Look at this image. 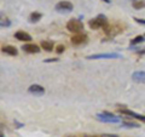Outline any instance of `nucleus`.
I'll list each match as a JSON object with an SVG mask.
<instances>
[{"label":"nucleus","mask_w":145,"mask_h":137,"mask_svg":"<svg viewBox=\"0 0 145 137\" xmlns=\"http://www.w3.org/2000/svg\"><path fill=\"white\" fill-rule=\"evenodd\" d=\"M1 51L4 53H6V55H10V56H17V49L15 46H11V45H7V46H4Z\"/></svg>","instance_id":"obj_12"},{"label":"nucleus","mask_w":145,"mask_h":137,"mask_svg":"<svg viewBox=\"0 0 145 137\" xmlns=\"http://www.w3.org/2000/svg\"><path fill=\"white\" fill-rule=\"evenodd\" d=\"M41 17H42V15L40 12H33V13H30V16H29V22L36 23V22H39L41 20Z\"/></svg>","instance_id":"obj_13"},{"label":"nucleus","mask_w":145,"mask_h":137,"mask_svg":"<svg viewBox=\"0 0 145 137\" xmlns=\"http://www.w3.org/2000/svg\"><path fill=\"white\" fill-rule=\"evenodd\" d=\"M132 79H133V81H135V83L144 84L145 83V72H143V70L134 72L132 74Z\"/></svg>","instance_id":"obj_10"},{"label":"nucleus","mask_w":145,"mask_h":137,"mask_svg":"<svg viewBox=\"0 0 145 137\" xmlns=\"http://www.w3.org/2000/svg\"><path fill=\"white\" fill-rule=\"evenodd\" d=\"M15 38L17 40H20V41H30L31 40V36L28 34V33H25V32H17V33L15 34Z\"/></svg>","instance_id":"obj_11"},{"label":"nucleus","mask_w":145,"mask_h":137,"mask_svg":"<svg viewBox=\"0 0 145 137\" xmlns=\"http://www.w3.org/2000/svg\"><path fill=\"white\" fill-rule=\"evenodd\" d=\"M11 24V22L8 21V20H6V21H1V23H0V26L1 27H8Z\"/></svg>","instance_id":"obj_19"},{"label":"nucleus","mask_w":145,"mask_h":137,"mask_svg":"<svg viewBox=\"0 0 145 137\" xmlns=\"http://www.w3.org/2000/svg\"><path fill=\"white\" fill-rule=\"evenodd\" d=\"M85 137H104L103 135H92V136H89V135H86Z\"/></svg>","instance_id":"obj_22"},{"label":"nucleus","mask_w":145,"mask_h":137,"mask_svg":"<svg viewBox=\"0 0 145 137\" xmlns=\"http://www.w3.org/2000/svg\"><path fill=\"white\" fill-rule=\"evenodd\" d=\"M144 36L143 35H138V36H135V38L131 41V45H137V44H140V43H143L144 41Z\"/></svg>","instance_id":"obj_16"},{"label":"nucleus","mask_w":145,"mask_h":137,"mask_svg":"<svg viewBox=\"0 0 145 137\" xmlns=\"http://www.w3.org/2000/svg\"><path fill=\"white\" fill-rule=\"evenodd\" d=\"M58 58H51V60H45V62H57Z\"/></svg>","instance_id":"obj_21"},{"label":"nucleus","mask_w":145,"mask_h":137,"mask_svg":"<svg viewBox=\"0 0 145 137\" xmlns=\"http://www.w3.org/2000/svg\"><path fill=\"white\" fill-rule=\"evenodd\" d=\"M123 125L125 127H140L139 124H137V123H133V121H123Z\"/></svg>","instance_id":"obj_17"},{"label":"nucleus","mask_w":145,"mask_h":137,"mask_svg":"<svg viewBox=\"0 0 145 137\" xmlns=\"http://www.w3.org/2000/svg\"><path fill=\"white\" fill-rule=\"evenodd\" d=\"M96 118L98 120H101L103 123H112V124H117L121 121L120 117H115L114 114L109 113V112H103V113H98Z\"/></svg>","instance_id":"obj_2"},{"label":"nucleus","mask_w":145,"mask_h":137,"mask_svg":"<svg viewBox=\"0 0 145 137\" xmlns=\"http://www.w3.org/2000/svg\"><path fill=\"white\" fill-rule=\"evenodd\" d=\"M134 20H135L137 23H140V24H144L145 26V20H142V18H134Z\"/></svg>","instance_id":"obj_20"},{"label":"nucleus","mask_w":145,"mask_h":137,"mask_svg":"<svg viewBox=\"0 0 145 137\" xmlns=\"http://www.w3.org/2000/svg\"><path fill=\"white\" fill-rule=\"evenodd\" d=\"M22 50L24 52H28V53H38L40 52V47L35 44H25L22 46Z\"/></svg>","instance_id":"obj_9"},{"label":"nucleus","mask_w":145,"mask_h":137,"mask_svg":"<svg viewBox=\"0 0 145 137\" xmlns=\"http://www.w3.org/2000/svg\"><path fill=\"white\" fill-rule=\"evenodd\" d=\"M41 47L44 50H46V51H52L53 50V43L51 40H44L41 41Z\"/></svg>","instance_id":"obj_14"},{"label":"nucleus","mask_w":145,"mask_h":137,"mask_svg":"<svg viewBox=\"0 0 145 137\" xmlns=\"http://www.w3.org/2000/svg\"><path fill=\"white\" fill-rule=\"evenodd\" d=\"M120 113L121 114H126V115H129V117H133L135 119H138L140 121L145 123V115H142V114H138L133 111H128V109H120Z\"/></svg>","instance_id":"obj_8"},{"label":"nucleus","mask_w":145,"mask_h":137,"mask_svg":"<svg viewBox=\"0 0 145 137\" xmlns=\"http://www.w3.org/2000/svg\"><path fill=\"white\" fill-rule=\"evenodd\" d=\"M120 53H96L87 56V60H109V58H120Z\"/></svg>","instance_id":"obj_4"},{"label":"nucleus","mask_w":145,"mask_h":137,"mask_svg":"<svg viewBox=\"0 0 145 137\" xmlns=\"http://www.w3.org/2000/svg\"><path fill=\"white\" fill-rule=\"evenodd\" d=\"M103 1H105V3H108V4H109V3H110V0H103Z\"/></svg>","instance_id":"obj_23"},{"label":"nucleus","mask_w":145,"mask_h":137,"mask_svg":"<svg viewBox=\"0 0 145 137\" xmlns=\"http://www.w3.org/2000/svg\"><path fill=\"white\" fill-rule=\"evenodd\" d=\"M64 50H65V47L63 46V45H58L57 49H56V51H57V53H62Z\"/></svg>","instance_id":"obj_18"},{"label":"nucleus","mask_w":145,"mask_h":137,"mask_svg":"<svg viewBox=\"0 0 145 137\" xmlns=\"http://www.w3.org/2000/svg\"><path fill=\"white\" fill-rule=\"evenodd\" d=\"M69 137H76V136H69Z\"/></svg>","instance_id":"obj_24"},{"label":"nucleus","mask_w":145,"mask_h":137,"mask_svg":"<svg viewBox=\"0 0 145 137\" xmlns=\"http://www.w3.org/2000/svg\"><path fill=\"white\" fill-rule=\"evenodd\" d=\"M54 9L57 12H70L72 11V4L69 1H59Z\"/></svg>","instance_id":"obj_5"},{"label":"nucleus","mask_w":145,"mask_h":137,"mask_svg":"<svg viewBox=\"0 0 145 137\" xmlns=\"http://www.w3.org/2000/svg\"><path fill=\"white\" fill-rule=\"evenodd\" d=\"M132 6H133V9H135V10H140V9L145 7V1L144 0H134Z\"/></svg>","instance_id":"obj_15"},{"label":"nucleus","mask_w":145,"mask_h":137,"mask_svg":"<svg viewBox=\"0 0 145 137\" xmlns=\"http://www.w3.org/2000/svg\"><path fill=\"white\" fill-rule=\"evenodd\" d=\"M67 29L71 33H81L84 30V23L79 20H70L67 23Z\"/></svg>","instance_id":"obj_3"},{"label":"nucleus","mask_w":145,"mask_h":137,"mask_svg":"<svg viewBox=\"0 0 145 137\" xmlns=\"http://www.w3.org/2000/svg\"><path fill=\"white\" fill-rule=\"evenodd\" d=\"M85 43H87V35L82 33H78L71 38V44L75 45V46H79V45H82Z\"/></svg>","instance_id":"obj_6"},{"label":"nucleus","mask_w":145,"mask_h":137,"mask_svg":"<svg viewBox=\"0 0 145 137\" xmlns=\"http://www.w3.org/2000/svg\"><path fill=\"white\" fill-rule=\"evenodd\" d=\"M28 92H29V94H31V95H34V96H41V95H44V94H45V89L42 88L41 85L34 84V85L29 86Z\"/></svg>","instance_id":"obj_7"},{"label":"nucleus","mask_w":145,"mask_h":137,"mask_svg":"<svg viewBox=\"0 0 145 137\" xmlns=\"http://www.w3.org/2000/svg\"><path fill=\"white\" fill-rule=\"evenodd\" d=\"M88 26L92 29H99V28H105L108 26V20L104 15H98L96 18L91 20L88 22Z\"/></svg>","instance_id":"obj_1"}]
</instances>
